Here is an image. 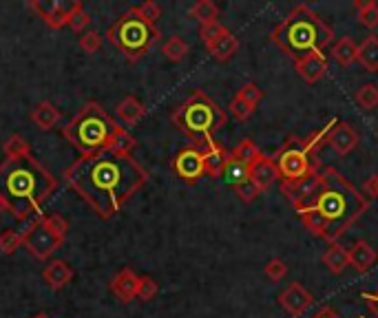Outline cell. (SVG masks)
I'll return each mask as SVG.
<instances>
[{"label":"cell","instance_id":"1","mask_svg":"<svg viewBox=\"0 0 378 318\" xmlns=\"http://www.w3.org/2000/svg\"><path fill=\"white\" fill-rule=\"evenodd\" d=\"M65 182L100 219H111L144 188L149 173L131 155L100 151L76 159L65 171Z\"/></svg>","mask_w":378,"mask_h":318},{"label":"cell","instance_id":"2","mask_svg":"<svg viewBox=\"0 0 378 318\" xmlns=\"http://www.w3.org/2000/svg\"><path fill=\"white\" fill-rule=\"evenodd\" d=\"M58 182L34 155L0 164V199L18 221L42 217V204L56 193Z\"/></svg>","mask_w":378,"mask_h":318},{"label":"cell","instance_id":"3","mask_svg":"<svg viewBox=\"0 0 378 318\" xmlns=\"http://www.w3.org/2000/svg\"><path fill=\"white\" fill-rule=\"evenodd\" d=\"M292 208H314L319 210L323 219L332 226L336 239L348 230L363 212L370 208V199L361 195L348 179H345L334 166L321 168V182L317 193L303 204H294Z\"/></svg>","mask_w":378,"mask_h":318},{"label":"cell","instance_id":"4","mask_svg":"<svg viewBox=\"0 0 378 318\" xmlns=\"http://www.w3.org/2000/svg\"><path fill=\"white\" fill-rule=\"evenodd\" d=\"M270 40L294 62L312 51L334 45V29L312 7L297 5L270 31Z\"/></svg>","mask_w":378,"mask_h":318},{"label":"cell","instance_id":"5","mask_svg":"<svg viewBox=\"0 0 378 318\" xmlns=\"http://www.w3.org/2000/svg\"><path fill=\"white\" fill-rule=\"evenodd\" d=\"M171 122L177 131H182L193 140V144L202 146L215 140V131L224 129L228 122L226 111L219 106L208 93L195 91L191 98L184 100L171 115Z\"/></svg>","mask_w":378,"mask_h":318},{"label":"cell","instance_id":"6","mask_svg":"<svg viewBox=\"0 0 378 318\" xmlns=\"http://www.w3.org/2000/svg\"><path fill=\"white\" fill-rule=\"evenodd\" d=\"M115 129H118V124H115V120L98 102H87L84 109L62 129V135H65L82 155H91V153L107 151V144L111 140V135L115 133Z\"/></svg>","mask_w":378,"mask_h":318},{"label":"cell","instance_id":"7","mask_svg":"<svg viewBox=\"0 0 378 318\" xmlns=\"http://www.w3.org/2000/svg\"><path fill=\"white\" fill-rule=\"evenodd\" d=\"M109 42L118 49L129 62H138L146 51L155 47L162 38V31L157 25L146 23L138 14V9L131 7L109 27Z\"/></svg>","mask_w":378,"mask_h":318},{"label":"cell","instance_id":"8","mask_svg":"<svg viewBox=\"0 0 378 318\" xmlns=\"http://www.w3.org/2000/svg\"><path fill=\"white\" fill-rule=\"evenodd\" d=\"M272 162L277 166L281 186L299 184L303 179L321 173L319 155L310 153L306 137H299V135H290L288 140L281 144L279 151L272 155Z\"/></svg>","mask_w":378,"mask_h":318},{"label":"cell","instance_id":"9","mask_svg":"<svg viewBox=\"0 0 378 318\" xmlns=\"http://www.w3.org/2000/svg\"><path fill=\"white\" fill-rule=\"evenodd\" d=\"M65 237H60L58 232L49 226L47 217L42 215L40 219H36L34 224H31L27 230H25V239H23V248L31 254L34 259L38 261H47L51 254H54L60 246Z\"/></svg>","mask_w":378,"mask_h":318},{"label":"cell","instance_id":"10","mask_svg":"<svg viewBox=\"0 0 378 318\" xmlns=\"http://www.w3.org/2000/svg\"><path fill=\"white\" fill-rule=\"evenodd\" d=\"M173 173L182 179L184 184H197L199 179L206 177L204 171V151L202 146L197 144H188L186 148H182L180 153L173 159Z\"/></svg>","mask_w":378,"mask_h":318},{"label":"cell","instance_id":"11","mask_svg":"<svg viewBox=\"0 0 378 318\" xmlns=\"http://www.w3.org/2000/svg\"><path fill=\"white\" fill-rule=\"evenodd\" d=\"M277 303L283 307V310H286V314H290V316H303L314 305V294L303 283L294 281L283 292H279Z\"/></svg>","mask_w":378,"mask_h":318},{"label":"cell","instance_id":"12","mask_svg":"<svg viewBox=\"0 0 378 318\" xmlns=\"http://www.w3.org/2000/svg\"><path fill=\"white\" fill-rule=\"evenodd\" d=\"M330 69V62L325 51H312L308 56L294 60V71L299 73V78L308 84H317Z\"/></svg>","mask_w":378,"mask_h":318},{"label":"cell","instance_id":"13","mask_svg":"<svg viewBox=\"0 0 378 318\" xmlns=\"http://www.w3.org/2000/svg\"><path fill=\"white\" fill-rule=\"evenodd\" d=\"M328 144L334 153H339V155H350L356 146L361 144V135L359 131L354 129V124L352 122H336V126L332 129V133L328 135Z\"/></svg>","mask_w":378,"mask_h":318},{"label":"cell","instance_id":"14","mask_svg":"<svg viewBox=\"0 0 378 318\" xmlns=\"http://www.w3.org/2000/svg\"><path fill=\"white\" fill-rule=\"evenodd\" d=\"M248 179L259 188V193H266L272 184L279 182V173H277L275 162H272V157L261 153L255 162L248 164Z\"/></svg>","mask_w":378,"mask_h":318},{"label":"cell","instance_id":"15","mask_svg":"<svg viewBox=\"0 0 378 318\" xmlns=\"http://www.w3.org/2000/svg\"><path fill=\"white\" fill-rule=\"evenodd\" d=\"M138 283H140L138 274H135L131 268H124L111 279V294L120 303H131V301L138 299Z\"/></svg>","mask_w":378,"mask_h":318},{"label":"cell","instance_id":"16","mask_svg":"<svg viewBox=\"0 0 378 318\" xmlns=\"http://www.w3.org/2000/svg\"><path fill=\"white\" fill-rule=\"evenodd\" d=\"M202 151H204V171H206V177H213V179L222 177L224 171H226L228 159H230V153L215 140L202 144Z\"/></svg>","mask_w":378,"mask_h":318},{"label":"cell","instance_id":"17","mask_svg":"<svg viewBox=\"0 0 378 318\" xmlns=\"http://www.w3.org/2000/svg\"><path fill=\"white\" fill-rule=\"evenodd\" d=\"M73 279V268L62 259H54L45 265V270H42V281L54 292H60L62 288H67Z\"/></svg>","mask_w":378,"mask_h":318},{"label":"cell","instance_id":"18","mask_svg":"<svg viewBox=\"0 0 378 318\" xmlns=\"http://www.w3.org/2000/svg\"><path fill=\"white\" fill-rule=\"evenodd\" d=\"M348 254H350V268H354L359 274H365L370 272L376 261H378V252L372 248L370 241H356L352 248H348Z\"/></svg>","mask_w":378,"mask_h":318},{"label":"cell","instance_id":"19","mask_svg":"<svg viewBox=\"0 0 378 318\" xmlns=\"http://www.w3.org/2000/svg\"><path fill=\"white\" fill-rule=\"evenodd\" d=\"M206 51L213 56L217 62H228V60H233L237 56V51H239V38L226 27V31L219 38H215L213 42H208V45H204Z\"/></svg>","mask_w":378,"mask_h":318},{"label":"cell","instance_id":"20","mask_svg":"<svg viewBox=\"0 0 378 318\" xmlns=\"http://www.w3.org/2000/svg\"><path fill=\"white\" fill-rule=\"evenodd\" d=\"M146 115V106L135 98V95H126L120 104L115 106V118H118L120 126H138L142 118Z\"/></svg>","mask_w":378,"mask_h":318},{"label":"cell","instance_id":"21","mask_svg":"<svg viewBox=\"0 0 378 318\" xmlns=\"http://www.w3.org/2000/svg\"><path fill=\"white\" fill-rule=\"evenodd\" d=\"M330 53H332V58L336 60V65L339 67H352L354 62H359V45H356L350 36H343L339 40H334Z\"/></svg>","mask_w":378,"mask_h":318},{"label":"cell","instance_id":"22","mask_svg":"<svg viewBox=\"0 0 378 318\" xmlns=\"http://www.w3.org/2000/svg\"><path fill=\"white\" fill-rule=\"evenodd\" d=\"M323 265L328 268L332 274H343L350 268V254L348 248L339 246V243H330V248L325 250V254L321 257Z\"/></svg>","mask_w":378,"mask_h":318},{"label":"cell","instance_id":"23","mask_svg":"<svg viewBox=\"0 0 378 318\" xmlns=\"http://www.w3.org/2000/svg\"><path fill=\"white\" fill-rule=\"evenodd\" d=\"M60 120H62V113L47 100L40 102L36 109L31 111V122H34L38 129H42V131H51Z\"/></svg>","mask_w":378,"mask_h":318},{"label":"cell","instance_id":"24","mask_svg":"<svg viewBox=\"0 0 378 318\" xmlns=\"http://www.w3.org/2000/svg\"><path fill=\"white\" fill-rule=\"evenodd\" d=\"M188 16L195 18L199 27H206V25H217L222 12H219V7L213 0H197V3L188 9Z\"/></svg>","mask_w":378,"mask_h":318},{"label":"cell","instance_id":"25","mask_svg":"<svg viewBox=\"0 0 378 318\" xmlns=\"http://www.w3.org/2000/svg\"><path fill=\"white\" fill-rule=\"evenodd\" d=\"M359 65L367 73H376L378 71V36L370 34L359 47Z\"/></svg>","mask_w":378,"mask_h":318},{"label":"cell","instance_id":"26","mask_svg":"<svg viewBox=\"0 0 378 318\" xmlns=\"http://www.w3.org/2000/svg\"><path fill=\"white\" fill-rule=\"evenodd\" d=\"M135 146H138V140L124 129V126L118 124V129L111 135V140L107 144V151L115 153V155H131L135 151Z\"/></svg>","mask_w":378,"mask_h":318},{"label":"cell","instance_id":"27","mask_svg":"<svg viewBox=\"0 0 378 318\" xmlns=\"http://www.w3.org/2000/svg\"><path fill=\"white\" fill-rule=\"evenodd\" d=\"M356 20L365 29H376L378 27V3L376 0H356Z\"/></svg>","mask_w":378,"mask_h":318},{"label":"cell","instance_id":"28","mask_svg":"<svg viewBox=\"0 0 378 318\" xmlns=\"http://www.w3.org/2000/svg\"><path fill=\"white\" fill-rule=\"evenodd\" d=\"M188 42L182 38V36H171L164 45H162V56L168 60V62H182L186 56H188Z\"/></svg>","mask_w":378,"mask_h":318},{"label":"cell","instance_id":"29","mask_svg":"<svg viewBox=\"0 0 378 318\" xmlns=\"http://www.w3.org/2000/svg\"><path fill=\"white\" fill-rule=\"evenodd\" d=\"M354 102L359 109L363 111H372L378 106V87L374 82H367V84H361L359 89L354 93Z\"/></svg>","mask_w":378,"mask_h":318},{"label":"cell","instance_id":"30","mask_svg":"<svg viewBox=\"0 0 378 318\" xmlns=\"http://www.w3.org/2000/svg\"><path fill=\"white\" fill-rule=\"evenodd\" d=\"M226 182L233 186V188H237L239 184H244L246 179H248V164H241V162H237V159H233L230 157L228 159V164H226V171H224V175H222Z\"/></svg>","mask_w":378,"mask_h":318},{"label":"cell","instance_id":"31","mask_svg":"<svg viewBox=\"0 0 378 318\" xmlns=\"http://www.w3.org/2000/svg\"><path fill=\"white\" fill-rule=\"evenodd\" d=\"M259 155H261V151L257 148V144L250 140V137H244V140L237 144L235 151L230 153V157L237 159V162H241V164H252Z\"/></svg>","mask_w":378,"mask_h":318},{"label":"cell","instance_id":"32","mask_svg":"<svg viewBox=\"0 0 378 318\" xmlns=\"http://www.w3.org/2000/svg\"><path fill=\"white\" fill-rule=\"evenodd\" d=\"M25 230H5L0 235V252L3 254H14L18 248H23Z\"/></svg>","mask_w":378,"mask_h":318},{"label":"cell","instance_id":"33","mask_svg":"<svg viewBox=\"0 0 378 318\" xmlns=\"http://www.w3.org/2000/svg\"><path fill=\"white\" fill-rule=\"evenodd\" d=\"M27 155H31V151H29V142L25 140L23 135L14 133V135L5 142V157H7V159H14V157H27Z\"/></svg>","mask_w":378,"mask_h":318},{"label":"cell","instance_id":"34","mask_svg":"<svg viewBox=\"0 0 378 318\" xmlns=\"http://www.w3.org/2000/svg\"><path fill=\"white\" fill-rule=\"evenodd\" d=\"M237 95L241 100H246L248 104H252L257 109V106L264 102V98H266V93H264V89L259 87V84H255V82H246L244 87H241L239 91H237Z\"/></svg>","mask_w":378,"mask_h":318},{"label":"cell","instance_id":"35","mask_svg":"<svg viewBox=\"0 0 378 318\" xmlns=\"http://www.w3.org/2000/svg\"><path fill=\"white\" fill-rule=\"evenodd\" d=\"M228 111H230V115H233L237 122H246V120H250V115L255 113L257 109L252 104H248L246 100H241L239 95H235V98L230 100Z\"/></svg>","mask_w":378,"mask_h":318},{"label":"cell","instance_id":"36","mask_svg":"<svg viewBox=\"0 0 378 318\" xmlns=\"http://www.w3.org/2000/svg\"><path fill=\"white\" fill-rule=\"evenodd\" d=\"M29 7L34 9V12H36L42 20H45V23H49V20L58 14L60 0H31Z\"/></svg>","mask_w":378,"mask_h":318},{"label":"cell","instance_id":"37","mask_svg":"<svg viewBox=\"0 0 378 318\" xmlns=\"http://www.w3.org/2000/svg\"><path fill=\"white\" fill-rule=\"evenodd\" d=\"M78 45L84 53H87V56H93V53H98L100 47H102V34L100 31H93V29L84 31V34L80 36V40H78Z\"/></svg>","mask_w":378,"mask_h":318},{"label":"cell","instance_id":"38","mask_svg":"<svg viewBox=\"0 0 378 318\" xmlns=\"http://www.w3.org/2000/svg\"><path fill=\"white\" fill-rule=\"evenodd\" d=\"M157 292H160V285H157V281L153 277H149V274L140 277V283H138V299L140 301H153Z\"/></svg>","mask_w":378,"mask_h":318},{"label":"cell","instance_id":"39","mask_svg":"<svg viewBox=\"0 0 378 318\" xmlns=\"http://www.w3.org/2000/svg\"><path fill=\"white\" fill-rule=\"evenodd\" d=\"M264 272H266V277L270 281H283V279H286V274H288V263L283 259H279V257H272L266 263Z\"/></svg>","mask_w":378,"mask_h":318},{"label":"cell","instance_id":"40","mask_svg":"<svg viewBox=\"0 0 378 318\" xmlns=\"http://www.w3.org/2000/svg\"><path fill=\"white\" fill-rule=\"evenodd\" d=\"M135 9H138V14L151 25H157V20L162 18V7L153 3V0H146V3H142V5H135Z\"/></svg>","mask_w":378,"mask_h":318},{"label":"cell","instance_id":"41","mask_svg":"<svg viewBox=\"0 0 378 318\" xmlns=\"http://www.w3.org/2000/svg\"><path fill=\"white\" fill-rule=\"evenodd\" d=\"M235 193H237V197L241 199V201H246V204H250V201H255L261 193H259V188L250 182V179H246L244 184H239L237 188H235Z\"/></svg>","mask_w":378,"mask_h":318},{"label":"cell","instance_id":"42","mask_svg":"<svg viewBox=\"0 0 378 318\" xmlns=\"http://www.w3.org/2000/svg\"><path fill=\"white\" fill-rule=\"evenodd\" d=\"M226 31V27L222 23L217 25H206V27H199V38H202L204 45H208V42H213L215 38H219Z\"/></svg>","mask_w":378,"mask_h":318},{"label":"cell","instance_id":"43","mask_svg":"<svg viewBox=\"0 0 378 318\" xmlns=\"http://www.w3.org/2000/svg\"><path fill=\"white\" fill-rule=\"evenodd\" d=\"M89 25H91V16H89V12H84V9H80V12L73 16L71 23H69V27L76 31V34H84Z\"/></svg>","mask_w":378,"mask_h":318},{"label":"cell","instance_id":"44","mask_svg":"<svg viewBox=\"0 0 378 318\" xmlns=\"http://www.w3.org/2000/svg\"><path fill=\"white\" fill-rule=\"evenodd\" d=\"M47 217V221H49V226L54 228L60 237H67V232H69V224L65 219H62L60 215H45Z\"/></svg>","mask_w":378,"mask_h":318},{"label":"cell","instance_id":"45","mask_svg":"<svg viewBox=\"0 0 378 318\" xmlns=\"http://www.w3.org/2000/svg\"><path fill=\"white\" fill-rule=\"evenodd\" d=\"M361 299L370 305V310L374 312V316L378 318V290H367V292H361Z\"/></svg>","mask_w":378,"mask_h":318},{"label":"cell","instance_id":"46","mask_svg":"<svg viewBox=\"0 0 378 318\" xmlns=\"http://www.w3.org/2000/svg\"><path fill=\"white\" fill-rule=\"evenodd\" d=\"M363 193H365V197H378V175H372L363 184Z\"/></svg>","mask_w":378,"mask_h":318},{"label":"cell","instance_id":"47","mask_svg":"<svg viewBox=\"0 0 378 318\" xmlns=\"http://www.w3.org/2000/svg\"><path fill=\"white\" fill-rule=\"evenodd\" d=\"M310 318H343V316H341L339 312H336L332 305H323L321 310H317Z\"/></svg>","mask_w":378,"mask_h":318},{"label":"cell","instance_id":"48","mask_svg":"<svg viewBox=\"0 0 378 318\" xmlns=\"http://www.w3.org/2000/svg\"><path fill=\"white\" fill-rule=\"evenodd\" d=\"M5 212H9V208H7V204H5V201H3V199H0V217H3V215H5Z\"/></svg>","mask_w":378,"mask_h":318},{"label":"cell","instance_id":"49","mask_svg":"<svg viewBox=\"0 0 378 318\" xmlns=\"http://www.w3.org/2000/svg\"><path fill=\"white\" fill-rule=\"evenodd\" d=\"M34 318H51V316H49V314H45V312H38Z\"/></svg>","mask_w":378,"mask_h":318},{"label":"cell","instance_id":"50","mask_svg":"<svg viewBox=\"0 0 378 318\" xmlns=\"http://www.w3.org/2000/svg\"><path fill=\"white\" fill-rule=\"evenodd\" d=\"M359 318H370V316H359Z\"/></svg>","mask_w":378,"mask_h":318}]
</instances>
